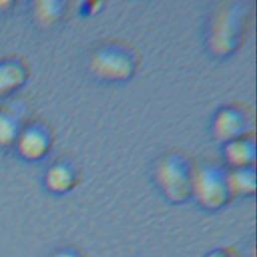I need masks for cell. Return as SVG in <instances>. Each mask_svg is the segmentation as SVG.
I'll list each match as a JSON object with an SVG mask.
<instances>
[{
  "label": "cell",
  "mask_w": 257,
  "mask_h": 257,
  "mask_svg": "<svg viewBox=\"0 0 257 257\" xmlns=\"http://www.w3.org/2000/svg\"><path fill=\"white\" fill-rule=\"evenodd\" d=\"M239 16V11L231 6H222L212 13L206 41L215 56H228L237 48L242 26Z\"/></svg>",
  "instance_id": "cell-3"
},
{
  "label": "cell",
  "mask_w": 257,
  "mask_h": 257,
  "mask_svg": "<svg viewBox=\"0 0 257 257\" xmlns=\"http://www.w3.org/2000/svg\"><path fill=\"white\" fill-rule=\"evenodd\" d=\"M52 257H81V255L73 250H60L58 252H56Z\"/></svg>",
  "instance_id": "cell-11"
},
{
  "label": "cell",
  "mask_w": 257,
  "mask_h": 257,
  "mask_svg": "<svg viewBox=\"0 0 257 257\" xmlns=\"http://www.w3.org/2000/svg\"><path fill=\"white\" fill-rule=\"evenodd\" d=\"M192 197L206 210L215 211L223 208L231 199L225 174L211 166L193 169Z\"/></svg>",
  "instance_id": "cell-4"
},
{
  "label": "cell",
  "mask_w": 257,
  "mask_h": 257,
  "mask_svg": "<svg viewBox=\"0 0 257 257\" xmlns=\"http://www.w3.org/2000/svg\"><path fill=\"white\" fill-rule=\"evenodd\" d=\"M223 145V157L231 169L252 168L255 146L248 138L242 136Z\"/></svg>",
  "instance_id": "cell-6"
},
{
  "label": "cell",
  "mask_w": 257,
  "mask_h": 257,
  "mask_svg": "<svg viewBox=\"0 0 257 257\" xmlns=\"http://www.w3.org/2000/svg\"><path fill=\"white\" fill-rule=\"evenodd\" d=\"M133 54L116 45H104L95 49L88 58V70L98 80L123 82L135 72Z\"/></svg>",
  "instance_id": "cell-2"
},
{
  "label": "cell",
  "mask_w": 257,
  "mask_h": 257,
  "mask_svg": "<svg viewBox=\"0 0 257 257\" xmlns=\"http://www.w3.org/2000/svg\"><path fill=\"white\" fill-rule=\"evenodd\" d=\"M206 257H235V256L228 249L218 248V249H213L212 251H210Z\"/></svg>",
  "instance_id": "cell-10"
},
{
  "label": "cell",
  "mask_w": 257,
  "mask_h": 257,
  "mask_svg": "<svg viewBox=\"0 0 257 257\" xmlns=\"http://www.w3.org/2000/svg\"><path fill=\"white\" fill-rule=\"evenodd\" d=\"M244 130L245 122L241 112L231 106L220 108L211 123L213 137L223 144L244 136Z\"/></svg>",
  "instance_id": "cell-5"
},
{
  "label": "cell",
  "mask_w": 257,
  "mask_h": 257,
  "mask_svg": "<svg viewBox=\"0 0 257 257\" xmlns=\"http://www.w3.org/2000/svg\"><path fill=\"white\" fill-rule=\"evenodd\" d=\"M21 150L28 158L37 159L45 154L47 150V140L39 132L30 131L22 138Z\"/></svg>",
  "instance_id": "cell-9"
},
{
  "label": "cell",
  "mask_w": 257,
  "mask_h": 257,
  "mask_svg": "<svg viewBox=\"0 0 257 257\" xmlns=\"http://www.w3.org/2000/svg\"><path fill=\"white\" fill-rule=\"evenodd\" d=\"M45 184L52 193L65 194L74 187L75 175L69 166L57 164L48 170L45 177Z\"/></svg>",
  "instance_id": "cell-8"
},
{
  "label": "cell",
  "mask_w": 257,
  "mask_h": 257,
  "mask_svg": "<svg viewBox=\"0 0 257 257\" xmlns=\"http://www.w3.org/2000/svg\"><path fill=\"white\" fill-rule=\"evenodd\" d=\"M230 197H249L256 191V175L253 168L231 169L225 174Z\"/></svg>",
  "instance_id": "cell-7"
},
{
  "label": "cell",
  "mask_w": 257,
  "mask_h": 257,
  "mask_svg": "<svg viewBox=\"0 0 257 257\" xmlns=\"http://www.w3.org/2000/svg\"><path fill=\"white\" fill-rule=\"evenodd\" d=\"M192 170L178 155H165L155 164L154 180L167 200L183 203L192 197Z\"/></svg>",
  "instance_id": "cell-1"
}]
</instances>
